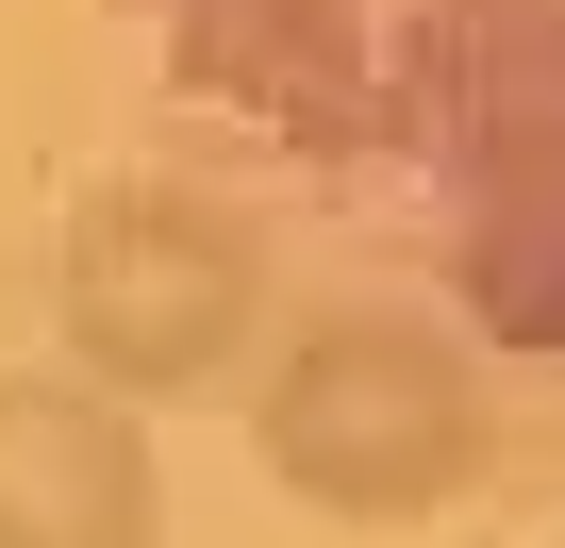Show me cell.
Wrapping results in <instances>:
<instances>
[{"mask_svg": "<svg viewBox=\"0 0 565 548\" xmlns=\"http://www.w3.org/2000/svg\"><path fill=\"white\" fill-rule=\"evenodd\" d=\"M266 316H282L266 216L216 200V183H183V166H117V183H84L67 233H51V333H67V366L117 383L134 416L233 399L249 350H266Z\"/></svg>", "mask_w": 565, "mask_h": 548, "instance_id": "obj_3", "label": "cell"}, {"mask_svg": "<svg viewBox=\"0 0 565 548\" xmlns=\"http://www.w3.org/2000/svg\"><path fill=\"white\" fill-rule=\"evenodd\" d=\"M433 266L482 350H565V0H416Z\"/></svg>", "mask_w": 565, "mask_h": 548, "instance_id": "obj_2", "label": "cell"}, {"mask_svg": "<svg viewBox=\"0 0 565 548\" xmlns=\"http://www.w3.org/2000/svg\"><path fill=\"white\" fill-rule=\"evenodd\" d=\"M0 548H167V465L117 383L0 366Z\"/></svg>", "mask_w": 565, "mask_h": 548, "instance_id": "obj_4", "label": "cell"}, {"mask_svg": "<svg viewBox=\"0 0 565 548\" xmlns=\"http://www.w3.org/2000/svg\"><path fill=\"white\" fill-rule=\"evenodd\" d=\"M233 416H249V465L300 515H333V531H416L499 449L482 350L449 316H416V300H300V316H266Z\"/></svg>", "mask_w": 565, "mask_h": 548, "instance_id": "obj_1", "label": "cell"}]
</instances>
